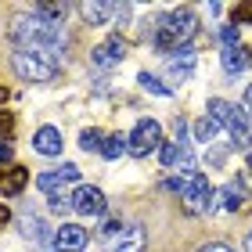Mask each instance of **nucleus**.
Instances as JSON below:
<instances>
[{"label":"nucleus","instance_id":"1","mask_svg":"<svg viewBox=\"0 0 252 252\" xmlns=\"http://www.w3.org/2000/svg\"><path fill=\"white\" fill-rule=\"evenodd\" d=\"M7 36L18 43V51H40V54H54L58 58L65 47V29L54 22H43L29 11V15H15L11 18Z\"/></svg>","mask_w":252,"mask_h":252},{"label":"nucleus","instance_id":"2","mask_svg":"<svg viewBox=\"0 0 252 252\" xmlns=\"http://www.w3.org/2000/svg\"><path fill=\"white\" fill-rule=\"evenodd\" d=\"M194 36H198V15L191 7H177V11H169V15H162L155 22L152 43H155V51L169 54V51H184Z\"/></svg>","mask_w":252,"mask_h":252},{"label":"nucleus","instance_id":"3","mask_svg":"<svg viewBox=\"0 0 252 252\" xmlns=\"http://www.w3.org/2000/svg\"><path fill=\"white\" fill-rule=\"evenodd\" d=\"M209 116L220 126H227L231 148H249L252 144V116L242 105H231V101H223V97H213L209 101Z\"/></svg>","mask_w":252,"mask_h":252},{"label":"nucleus","instance_id":"4","mask_svg":"<svg viewBox=\"0 0 252 252\" xmlns=\"http://www.w3.org/2000/svg\"><path fill=\"white\" fill-rule=\"evenodd\" d=\"M15 72L26 79V83H51L58 76V58L54 54H40V51H15Z\"/></svg>","mask_w":252,"mask_h":252},{"label":"nucleus","instance_id":"5","mask_svg":"<svg viewBox=\"0 0 252 252\" xmlns=\"http://www.w3.org/2000/svg\"><path fill=\"white\" fill-rule=\"evenodd\" d=\"M155 148H162V126L155 119H141L133 126V133H130V155L133 158H148Z\"/></svg>","mask_w":252,"mask_h":252},{"label":"nucleus","instance_id":"6","mask_svg":"<svg viewBox=\"0 0 252 252\" xmlns=\"http://www.w3.org/2000/svg\"><path fill=\"white\" fill-rule=\"evenodd\" d=\"M184 213L191 216H198V213H213L216 209V202H213V188H209V180H205L202 173L198 177H191L188 180V188H184Z\"/></svg>","mask_w":252,"mask_h":252},{"label":"nucleus","instance_id":"7","mask_svg":"<svg viewBox=\"0 0 252 252\" xmlns=\"http://www.w3.org/2000/svg\"><path fill=\"white\" fill-rule=\"evenodd\" d=\"M72 209L79 216H101L108 209V198H105V191L101 188H90V184H79L72 191Z\"/></svg>","mask_w":252,"mask_h":252},{"label":"nucleus","instance_id":"8","mask_svg":"<svg viewBox=\"0 0 252 252\" xmlns=\"http://www.w3.org/2000/svg\"><path fill=\"white\" fill-rule=\"evenodd\" d=\"M144 245H148L144 231H141L137 223H130V227H119V231L108 234L105 252H144Z\"/></svg>","mask_w":252,"mask_h":252},{"label":"nucleus","instance_id":"9","mask_svg":"<svg viewBox=\"0 0 252 252\" xmlns=\"http://www.w3.org/2000/svg\"><path fill=\"white\" fill-rule=\"evenodd\" d=\"M194 65H198V51L184 47V51H177L173 58H166V76L180 87V83H188V79L194 76Z\"/></svg>","mask_w":252,"mask_h":252},{"label":"nucleus","instance_id":"10","mask_svg":"<svg viewBox=\"0 0 252 252\" xmlns=\"http://www.w3.org/2000/svg\"><path fill=\"white\" fill-rule=\"evenodd\" d=\"M123 58H126V40L116 36V32H112L105 43H97V47L90 51V62H94L97 68H112V65H119Z\"/></svg>","mask_w":252,"mask_h":252},{"label":"nucleus","instance_id":"11","mask_svg":"<svg viewBox=\"0 0 252 252\" xmlns=\"http://www.w3.org/2000/svg\"><path fill=\"white\" fill-rule=\"evenodd\" d=\"M29 188V169L26 166H0V194L4 198H15V194H22Z\"/></svg>","mask_w":252,"mask_h":252},{"label":"nucleus","instance_id":"12","mask_svg":"<svg viewBox=\"0 0 252 252\" xmlns=\"http://www.w3.org/2000/svg\"><path fill=\"white\" fill-rule=\"evenodd\" d=\"M62 130H58V126H40V130H36V137H32V148H36V152L40 155H62Z\"/></svg>","mask_w":252,"mask_h":252},{"label":"nucleus","instance_id":"13","mask_svg":"<svg viewBox=\"0 0 252 252\" xmlns=\"http://www.w3.org/2000/svg\"><path fill=\"white\" fill-rule=\"evenodd\" d=\"M54 245H58V249H68V252H83L87 231H83V227H76V223H62L58 231H54Z\"/></svg>","mask_w":252,"mask_h":252},{"label":"nucleus","instance_id":"14","mask_svg":"<svg viewBox=\"0 0 252 252\" xmlns=\"http://www.w3.org/2000/svg\"><path fill=\"white\" fill-rule=\"evenodd\" d=\"M79 15H83L87 26H105V22L116 15V4H105V0H83V4H79Z\"/></svg>","mask_w":252,"mask_h":252},{"label":"nucleus","instance_id":"15","mask_svg":"<svg viewBox=\"0 0 252 252\" xmlns=\"http://www.w3.org/2000/svg\"><path fill=\"white\" fill-rule=\"evenodd\" d=\"M220 62H223V72H227V76H238V72H245V68L252 65V51L238 43V47H227V51L220 54Z\"/></svg>","mask_w":252,"mask_h":252},{"label":"nucleus","instance_id":"16","mask_svg":"<svg viewBox=\"0 0 252 252\" xmlns=\"http://www.w3.org/2000/svg\"><path fill=\"white\" fill-rule=\"evenodd\" d=\"M220 194H223V202H220V205H223V209H231V213H234V209H242V205L249 202V188L242 184V180H227Z\"/></svg>","mask_w":252,"mask_h":252},{"label":"nucleus","instance_id":"17","mask_svg":"<svg viewBox=\"0 0 252 252\" xmlns=\"http://www.w3.org/2000/svg\"><path fill=\"white\" fill-rule=\"evenodd\" d=\"M123 152H130V133H108L105 144H101V155H105L108 162H116Z\"/></svg>","mask_w":252,"mask_h":252},{"label":"nucleus","instance_id":"18","mask_svg":"<svg viewBox=\"0 0 252 252\" xmlns=\"http://www.w3.org/2000/svg\"><path fill=\"white\" fill-rule=\"evenodd\" d=\"M184 152H188V141H162V148H158V155H162V166L166 169H177V162L184 158Z\"/></svg>","mask_w":252,"mask_h":252},{"label":"nucleus","instance_id":"19","mask_svg":"<svg viewBox=\"0 0 252 252\" xmlns=\"http://www.w3.org/2000/svg\"><path fill=\"white\" fill-rule=\"evenodd\" d=\"M194 141H202V144H213V137H216V130H220V123H216L213 116H202V119H194Z\"/></svg>","mask_w":252,"mask_h":252},{"label":"nucleus","instance_id":"20","mask_svg":"<svg viewBox=\"0 0 252 252\" xmlns=\"http://www.w3.org/2000/svg\"><path fill=\"white\" fill-rule=\"evenodd\" d=\"M65 11H68V4H32V15L43 22H54V26H62Z\"/></svg>","mask_w":252,"mask_h":252},{"label":"nucleus","instance_id":"21","mask_svg":"<svg viewBox=\"0 0 252 252\" xmlns=\"http://www.w3.org/2000/svg\"><path fill=\"white\" fill-rule=\"evenodd\" d=\"M137 83H141V87L148 90V94H155V97H169V94H173V87L162 83V79L152 76V72H141V76H137Z\"/></svg>","mask_w":252,"mask_h":252},{"label":"nucleus","instance_id":"22","mask_svg":"<svg viewBox=\"0 0 252 252\" xmlns=\"http://www.w3.org/2000/svg\"><path fill=\"white\" fill-rule=\"evenodd\" d=\"M18 231H22V238H36V242H43V238H47V234H43V223L36 220V216H32V213H22L18 216Z\"/></svg>","mask_w":252,"mask_h":252},{"label":"nucleus","instance_id":"23","mask_svg":"<svg viewBox=\"0 0 252 252\" xmlns=\"http://www.w3.org/2000/svg\"><path fill=\"white\" fill-rule=\"evenodd\" d=\"M62 184H65V180H62L58 173H40V177H36V188L47 194V198H54V194H65V191H58Z\"/></svg>","mask_w":252,"mask_h":252},{"label":"nucleus","instance_id":"24","mask_svg":"<svg viewBox=\"0 0 252 252\" xmlns=\"http://www.w3.org/2000/svg\"><path fill=\"white\" fill-rule=\"evenodd\" d=\"M101 144H105V137H101V130H94V126L79 133V148H83V152H101Z\"/></svg>","mask_w":252,"mask_h":252},{"label":"nucleus","instance_id":"25","mask_svg":"<svg viewBox=\"0 0 252 252\" xmlns=\"http://www.w3.org/2000/svg\"><path fill=\"white\" fill-rule=\"evenodd\" d=\"M234 26H252V0H245V4H234Z\"/></svg>","mask_w":252,"mask_h":252},{"label":"nucleus","instance_id":"26","mask_svg":"<svg viewBox=\"0 0 252 252\" xmlns=\"http://www.w3.org/2000/svg\"><path fill=\"white\" fill-rule=\"evenodd\" d=\"M220 43H223V51H227V47H238V26H234V22L220 29Z\"/></svg>","mask_w":252,"mask_h":252},{"label":"nucleus","instance_id":"27","mask_svg":"<svg viewBox=\"0 0 252 252\" xmlns=\"http://www.w3.org/2000/svg\"><path fill=\"white\" fill-rule=\"evenodd\" d=\"M54 173H58L65 184H68V180H79V166H76V162H62L58 169H54Z\"/></svg>","mask_w":252,"mask_h":252},{"label":"nucleus","instance_id":"28","mask_svg":"<svg viewBox=\"0 0 252 252\" xmlns=\"http://www.w3.org/2000/svg\"><path fill=\"white\" fill-rule=\"evenodd\" d=\"M51 209L58 213V216H65L68 209H72V198H68V194H54V198H51Z\"/></svg>","mask_w":252,"mask_h":252},{"label":"nucleus","instance_id":"29","mask_svg":"<svg viewBox=\"0 0 252 252\" xmlns=\"http://www.w3.org/2000/svg\"><path fill=\"white\" fill-rule=\"evenodd\" d=\"M15 130V116L11 112H0V133H11Z\"/></svg>","mask_w":252,"mask_h":252},{"label":"nucleus","instance_id":"30","mask_svg":"<svg viewBox=\"0 0 252 252\" xmlns=\"http://www.w3.org/2000/svg\"><path fill=\"white\" fill-rule=\"evenodd\" d=\"M11 155H15V148H11L7 141H0V162H4V166H11Z\"/></svg>","mask_w":252,"mask_h":252},{"label":"nucleus","instance_id":"31","mask_svg":"<svg viewBox=\"0 0 252 252\" xmlns=\"http://www.w3.org/2000/svg\"><path fill=\"white\" fill-rule=\"evenodd\" d=\"M223 158H227V148H213L209 152V166H220Z\"/></svg>","mask_w":252,"mask_h":252},{"label":"nucleus","instance_id":"32","mask_svg":"<svg viewBox=\"0 0 252 252\" xmlns=\"http://www.w3.org/2000/svg\"><path fill=\"white\" fill-rule=\"evenodd\" d=\"M11 223V209H7V205H0V227H7Z\"/></svg>","mask_w":252,"mask_h":252},{"label":"nucleus","instance_id":"33","mask_svg":"<svg viewBox=\"0 0 252 252\" xmlns=\"http://www.w3.org/2000/svg\"><path fill=\"white\" fill-rule=\"evenodd\" d=\"M198 252H234V249H227V245H205V249H198Z\"/></svg>","mask_w":252,"mask_h":252},{"label":"nucleus","instance_id":"34","mask_svg":"<svg viewBox=\"0 0 252 252\" xmlns=\"http://www.w3.org/2000/svg\"><path fill=\"white\" fill-rule=\"evenodd\" d=\"M245 105L252 108V83H249V90H245Z\"/></svg>","mask_w":252,"mask_h":252},{"label":"nucleus","instance_id":"35","mask_svg":"<svg viewBox=\"0 0 252 252\" xmlns=\"http://www.w3.org/2000/svg\"><path fill=\"white\" fill-rule=\"evenodd\" d=\"M4 101H7V87H0V105H4Z\"/></svg>","mask_w":252,"mask_h":252},{"label":"nucleus","instance_id":"36","mask_svg":"<svg viewBox=\"0 0 252 252\" xmlns=\"http://www.w3.org/2000/svg\"><path fill=\"white\" fill-rule=\"evenodd\" d=\"M245 252H252V234H249V238H245Z\"/></svg>","mask_w":252,"mask_h":252},{"label":"nucleus","instance_id":"37","mask_svg":"<svg viewBox=\"0 0 252 252\" xmlns=\"http://www.w3.org/2000/svg\"><path fill=\"white\" fill-rule=\"evenodd\" d=\"M43 252H54V249H51V245H43Z\"/></svg>","mask_w":252,"mask_h":252}]
</instances>
